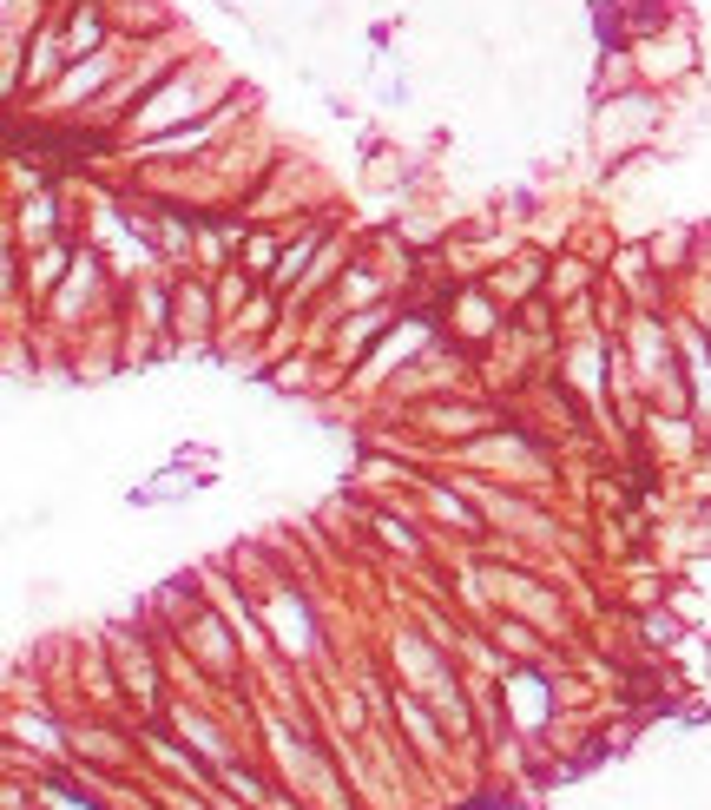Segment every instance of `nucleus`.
Listing matches in <instances>:
<instances>
[{"instance_id": "obj_1", "label": "nucleus", "mask_w": 711, "mask_h": 810, "mask_svg": "<svg viewBox=\"0 0 711 810\" xmlns=\"http://www.w3.org/2000/svg\"><path fill=\"white\" fill-rule=\"evenodd\" d=\"M652 132H659V106H652L646 93H626V99H613V106H600V145L606 152H626V145L652 139Z\"/></svg>"}, {"instance_id": "obj_3", "label": "nucleus", "mask_w": 711, "mask_h": 810, "mask_svg": "<svg viewBox=\"0 0 711 810\" xmlns=\"http://www.w3.org/2000/svg\"><path fill=\"white\" fill-rule=\"evenodd\" d=\"M106 73H119V53H112V47H93L86 60H73V66H66V80H60V106H73L79 93H93Z\"/></svg>"}, {"instance_id": "obj_2", "label": "nucleus", "mask_w": 711, "mask_h": 810, "mask_svg": "<svg viewBox=\"0 0 711 810\" xmlns=\"http://www.w3.org/2000/svg\"><path fill=\"white\" fill-rule=\"evenodd\" d=\"M639 66H646L652 80H685V73H692V47H685L679 33H672V40H639Z\"/></svg>"}]
</instances>
